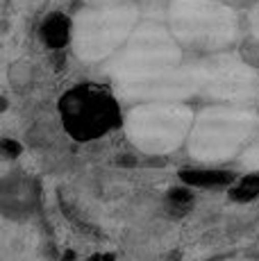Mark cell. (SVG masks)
<instances>
[{"instance_id":"obj_1","label":"cell","mask_w":259,"mask_h":261,"mask_svg":"<svg viewBox=\"0 0 259 261\" xmlns=\"http://www.w3.org/2000/svg\"><path fill=\"white\" fill-rule=\"evenodd\" d=\"M59 112L66 132L77 141L98 139L121 123L116 100L96 84H82L68 91L59 102Z\"/></svg>"},{"instance_id":"obj_2","label":"cell","mask_w":259,"mask_h":261,"mask_svg":"<svg viewBox=\"0 0 259 261\" xmlns=\"http://www.w3.org/2000/svg\"><path fill=\"white\" fill-rule=\"evenodd\" d=\"M180 177L193 187H230L234 175L227 170H182Z\"/></svg>"},{"instance_id":"obj_3","label":"cell","mask_w":259,"mask_h":261,"mask_svg":"<svg viewBox=\"0 0 259 261\" xmlns=\"http://www.w3.org/2000/svg\"><path fill=\"white\" fill-rule=\"evenodd\" d=\"M68 30H71L68 18L62 16V14H53V16H48L46 23H43L41 37L48 48H64L68 41Z\"/></svg>"},{"instance_id":"obj_4","label":"cell","mask_w":259,"mask_h":261,"mask_svg":"<svg viewBox=\"0 0 259 261\" xmlns=\"http://www.w3.org/2000/svg\"><path fill=\"white\" fill-rule=\"evenodd\" d=\"M257 195H259V173L246 175V177L230 191V198L237 200V202H248V200L257 198Z\"/></svg>"},{"instance_id":"obj_5","label":"cell","mask_w":259,"mask_h":261,"mask_svg":"<svg viewBox=\"0 0 259 261\" xmlns=\"http://www.w3.org/2000/svg\"><path fill=\"white\" fill-rule=\"evenodd\" d=\"M168 200H171L173 207L180 209V214H182V209H187L189 204L193 202V195L189 193L187 189H173V191H171V195H168Z\"/></svg>"},{"instance_id":"obj_6","label":"cell","mask_w":259,"mask_h":261,"mask_svg":"<svg viewBox=\"0 0 259 261\" xmlns=\"http://www.w3.org/2000/svg\"><path fill=\"white\" fill-rule=\"evenodd\" d=\"M3 150H5V154H9V157H16V154L21 152V145L16 141H12V139H7V141H3Z\"/></svg>"},{"instance_id":"obj_7","label":"cell","mask_w":259,"mask_h":261,"mask_svg":"<svg viewBox=\"0 0 259 261\" xmlns=\"http://www.w3.org/2000/svg\"><path fill=\"white\" fill-rule=\"evenodd\" d=\"M87 261H114V254H93V257Z\"/></svg>"}]
</instances>
